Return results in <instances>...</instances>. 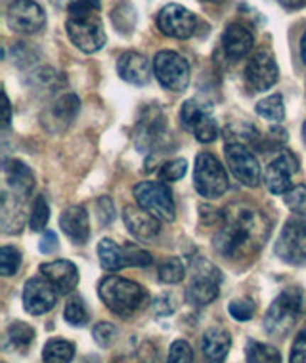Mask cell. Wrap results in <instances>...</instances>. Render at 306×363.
Instances as JSON below:
<instances>
[{"label":"cell","instance_id":"1","mask_svg":"<svg viewBox=\"0 0 306 363\" xmlns=\"http://www.w3.org/2000/svg\"><path fill=\"white\" fill-rule=\"evenodd\" d=\"M270 238V220L247 203H234L222 214V228L214 235V251L224 258H249Z\"/></svg>","mask_w":306,"mask_h":363},{"label":"cell","instance_id":"2","mask_svg":"<svg viewBox=\"0 0 306 363\" xmlns=\"http://www.w3.org/2000/svg\"><path fill=\"white\" fill-rule=\"evenodd\" d=\"M71 43L84 54H94L104 48L106 31L98 13L88 8L79 6L77 2L69 4V19L65 23Z\"/></svg>","mask_w":306,"mask_h":363},{"label":"cell","instance_id":"3","mask_svg":"<svg viewBox=\"0 0 306 363\" xmlns=\"http://www.w3.org/2000/svg\"><path fill=\"white\" fill-rule=\"evenodd\" d=\"M102 302L106 304L113 313L129 318L134 312H138L146 302V291L142 285L125 279L119 276H109L100 283Z\"/></svg>","mask_w":306,"mask_h":363},{"label":"cell","instance_id":"4","mask_svg":"<svg viewBox=\"0 0 306 363\" xmlns=\"http://www.w3.org/2000/svg\"><path fill=\"white\" fill-rule=\"evenodd\" d=\"M305 293L299 287L285 289L264 315V329L270 337H285L305 312Z\"/></svg>","mask_w":306,"mask_h":363},{"label":"cell","instance_id":"5","mask_svg":"<svg viewBox=\"0 0 306 363\" xmlns=\"http://www.w3.org/2000/svg\"><path fill=\"white\" fill-rule=\"evenodd\" d=\"M220 276L219 268L205 258H195L192 264V281L186 289V301L194 306H207L220 293Z\"/></svg>","mask_w":306,"mask_h":363},{"label":"cell","instance_id":"6","mask_svg":"<svg viewBox=\"0 0 306 363\" xmlns=\"http://www.w3.org/2000/svg\"><path fill=\"white\" fill-rule=\"evenodd\" d=\"M138 207H142L161 222H173L176 218V207L173 194L163 182H140L134 188Z\"/></svg>","mask_w":306,"mask_h":363},{"label":"cell","instance_id":"7","mask_svg":"<svg viewBox=\"0 0 306 363\" xmlns=\"http://www.w3.org/2000/svg\"><path fill=\"white\" fill-rule=\"evenodd\" d=\"M195 189L200 195L217 199L220 195L228 191V174L226 169L220 164V161L211 153H201L195 159V172H194Z\"/></svg>","mask_w":306,"mask_h":363},{"label":"cell","instance_id":"8","mask_svg":"<svg viewBox=\"0 0 306 363\" xmlns=\"http://www.w3.org/2000/svg\"><path fill=\"white\" fill-rule=\"evenodd\" d=\"M153 73L157 81L161 82V86L173 92H182L190 84V65L180 54L173 50L157 52L153 60Z\"/></svg>","mask_w":306,"mask_h":363},{"label":"cell","instance_id":"9","mask_svg":"<svg viewBox=\"0 0 306 363\" xmlns=\"http://www.w3.org/2000/svg\"><path fill=\"white\" fill-rule=\"evenodd\" d=\"M275 257L283 260L285 264L306 262V222L300 218H291L285 222L281 230L280 238L274 247Z\"/></svg>","mask_w":306,"mask_h":363},{"label":"cell","instance_id":"10","mask_svg":"<svg viewBox=\"0 0 306 363\" xmlns=\"http://www.w3.org/2000/svg\"><path fill=\"white\" fill-rule=\"evenodd\" d=\"M180 119L182 125L186 126L187 130L194 132L195 138L200 140L201 144H211L219 138V126L211 113V107L201 104L200 100L184 101Z\"/></svg>","mask_w":306,"mask_h":363},{"label":"cell","instance_id":"11","mask_svg":"<svg viewBox=\"0 0 306 363\" xmlns=\"http://www.w3.org/2000/svg\"><path fill=\"white\" fill-rule=\"evenodd\" d=\"M197 16L180 4H167L157 13V29L170 38H190L197 31Z\"/></svg>","mask_w":306,"mask_h":363},{"label":"cell","instance_id":"12","mask_svg":"<svg viewBox=\"0 0 306 363\" xmlns=\"http://www.w3.org/2000/svg\"><path fill=\"white\" fill-rule=\"evenodd\" d=\"M278 77H280L278 63L268 48L256 50L245 65V82L253 92H263L272 88L278 82Z\"/></svg>","mask_w":306,"mask_h":363},{"label":"cell","instance_id":"13","mask_svg":"<svg viewBox=\"0 0 306 363\" xmlns=\"http://www.w3.org/2000/svg\"><path fill=\"white\" fill-rule=\"evenodd\" d=\"M6 21L13 33L35 35L46 26V16L35 0H13L8 6Z\"/></svg>","mask_w":306,"mask_h":363},{"label":"cell","instance_id":"14","mask_svg":"<svg viewBox=\"0 0 306 363\" xmlns=\"http://www.w3.org/2000/svg\"><path fill=\"white\" fill-rule=\"evenodd\" d=\"M226 161H228L231 174L236 176L244 186L256 188L263 180L261 164L244 144H226Z\"/></svg>","mask_w":306,"mask_h":363},{"label":"cell","instance_id":"15","mask_svg":"<svg viewBox=\"0 0 306 363\" xmlns=\"http://www.w3.org/2000/svg\"><path fill=\"white\" fill-rule=\"evenodd\" d=\"M167 136H169V130H167V125H165L163 113L159 111L157 107L146 109L136 128L138 147L144 150V153L159 150V147L167 142Z\"/></svg>","mask_w":306,"mask_h":363},{"label":"cell","instance_id":"16","mask_svg":"<svg viewBox=\"0 0 306 363\" xmlns=\"http://www.w3.org/2000/svg\"><path fill=\"white\" fill-rule=\"evenodd\" d=\"M58 301V291L46 277H33L23 287V306L31 315L50 312Z\"/></svg>","mask_w":306,"mask_h":363},{"label":"cell","instance_id":"17","mask_svg":"<svg viewBox=\"0 0 306 363\" xmlns=\"http://www.w3.org/2000/svg\"><path fill=\"white\" fill-rule=\"evenodd\" d=\"M299 170V161L291 151H281L274 161L266 167L264 182L266 188L275 195L288 194L291 189V176Z\"/></svg>","mask_w":306,"mask_h":363},{"label":"cell","instance_id":"18","mask_svg":"<svg viewBox=\"0 0 306 363\" xmlns=\"http://www.w3.org/2000/svg\"><path fill=\"white\" fill-rule=\"evenodd\" d=\"M40 274L56 287L60 294L73 293V289L79 285V269L69 260H54L40 266Z\"/></svg>","mask_w":306,"mask_h":363},{"label":"cell","instance_id":"19","mask_svg":"<svg viewBox=\"0 0 306 363\" xmlns=\"http://www.w3.org/2000/svg\"><path fill=\"white\" fill-rule=\"evenodd\" d=\"M117 73L123 81L134 86H144L151 81V63L144 54L125 52L117 62Z\"/></svg>","mask_w":306,"mask_h":363},{"label":"cell","instance_id":"20","mask_svg":"<svg viewBox=\"0 0 306 363\" xmlns=\"http://www.w3.org/2000/svg\"><path fill=\"white\" fill-rule=\"evenodd\" d=\"M253 33L241 23H231L226 27L224 35H222V50L230 60L238 62L241 57H245L253 50Z\"/></svg>","mask_w":306,"mask_h":363},{"label":"cell","instance_id":"21","mask_svg":"<svg viewBox=\"0 0 306 363\" xmlns=\"http://www.w3.org/2000/svg\"><path fill=\"white\" fill-rule=\"evenodd\" d=\"M123 220H125L126 228L129 232L138 239H153L159 233V222L161 220L155 218L153 214H150L144 208H136V207H126L123 211Z\"/></svg>","mask_w":306,"mask_h":363},{"label":"cell","instance_id":"22","mask_svg":"<svg viewBox=\"0 0 306 363\" xmlns=\"http://www.w3.org/2000/svg\"><path fill=\"white\" fill-rule=\"evenodd\" d=\"M60 225H62L63 233L79 245H84L90 238L88 214L79 205H73V207H67L63 211L62 216H60Z\"/></svg>","mask_w":306,"mask_h":363},{"label":"cell","instance_id":"23","mask_svg":"<svg viewBox=\"0 0 306 363\" xmlns=\"http://www.w3.org/2000/svg\"><path fill=\"white\" fill-rule=\"evenodd\" d=\"M4 178H6L10 191L21 199H26L35 186V176H33L31 169L18 159H8L4 163Z\"/></svg>","mask_w":306,"mask_h":363},{"label":"cell","instance_id":"24","mask_svg":"<svg viewBox=\"0 0 306 363\" xmlns=\"http://www.w3.org/2000/svg\"><path fill=\"white\" fill-rule=\"evenodd\" d=\"M231 346V337L230 333L220 329V327H214V329H209V331L203 335V340H201V350H203V356L209 363H222L228 356Z\"/></svg>","mask_w":306,"mask_h":363},{"label":"cell","instance_id":"25","mask_svg":"<svg viewBox=\"0 0 306 363\" xmlns=\"http://www.w3.org/2000/svg\"><path fill=\"white\" fill-rule=\"evenodd\" d=\"M26 222V213H23V203L21 197L13 195L12 191L2 194V207H0V224L6 233L21 232Z\"/></svg>","mask_w":306,"mask_h":363},{"label":"cell","instance_id":"26","mask_svg":"<svg viewBox=\"0 0 306 363\" xmlns=\"http://www.w3.org/2000/svg\"><path fill=\"white\" fill-rule=\"evenodd\" d=\"M79 106L81 101L75 94H65L62 96L60 100L54 101L50 106V109L46 111V117H44V126H50V123H56L58 130H62L65 126L75 119V115L79 113Z\"/></svg>","mask_w":306,"mask_h":363},{"label":"cell","instance_id":"27","mask_svg":"<svg viewBox=\"0 0 306 363\" xmlns=\"http://www.w3.org/2000/svg\"><path fill=\"white\" fill-rule=\"evenodd\" d=\"M98 257H100L102 268L107 272H119L123 268L131 266L129 258V247H119L111 239H102L98 245Z\"/></svg>","mask_w":306,"mask_h":363},{"label":"cell","instance_id":"28","mask_svg":"<svg viewBox=\"0 0 306 363\" xmlns=\"http://www.w3.org/2000/svg\"><path fill=\"white\" fill-rule=\"evenodd\" d=\"M75 357V346L62 340V338H52L44 345L43 359L44 363H71Z\"/></svg>","mask_w":306,"mask_h":363},{"label":"cell","instance_id":"29","mask_svg":"<svg viewBox=\"0 0 306 363\" xmlns=\"http://www.w3.org/2000/svg\"><path fill=\"white\" fill-rule=\"evenodd\" d=\"M255 111L270 121V123H281L285 119V106H283V98L281 94H272L268 98H263L255 107Z\"/></svg>","mask_w":306,"mask_h":363},{"label":"cell","instance_id":"30","mask_svg":"<svg viewBox=\"0 0 306 363\" xmlns=\"http://www.w3.org/2000/svg\"><path fill=\"white\" fill-rule=\"evenodd\" d=\"M245 356H247V363H281L280 352L275 350L274 346L256 342V340H249V345L245 348Z\"/></svg>","mask_w":306,"mask_h":363},{"label":"cell","instance_id":"31","mask_svg":"<svg viewBox=\"0 0 306 363\" xmlns=\"http://www.w3.org/2000/svg\"><path fill=\"white\" fill-rule=\"evenodd\" d=\"M6 340L13 346V348L26 350L27 346L35 340V329H33L31 325L23 323V321H16V323H12V325L8 327Z\"/></svg>","mask_w":306,"mask_h":363},{"label":"cell","instance_id":"32","mask_svg":"<svg viewBox=\"0 0 306 363\" xmlns=\"http://www.w3.org/2000/svg\"><path fill=\"white\" fill-rule=\"evenodd\" d=\"M159 279L167 285H175V283H180L186 276V268L182 264L180 258H165L161 264H159Z\"/></svg>","mask_w":306,"mask_h":363},{"label":"cell","instance_id":"33","mask_svg":"<svg viewBox=\"0 0 306 363\" xmlns=\"http://www.w3.org/2000/svg\"><path fill=\"white\" fill-rule=\"evenodd\" d=\"M29 81H31V86L35 90H48V92H54L58 86H60V82H62V77L60 73H56L50 67H40V69H35L29 77Z\"/></svg>","mask_w":306,"mask_h":363},{"label":"cell","instance_id":"34","mask_svg":"<svg viewBox=\"0 0 306 363\" xmlns=\"http://www.w3.org/2000/svg\"><path fill=\"white\" fill-rule=\"evenodd\" d=\"M50 220V207L44 195H38L37 199L33 201L31 216H29V228L31 232H43L46 230V224Z\"/></svg>","mask_w":306,"mask_h":363},{"label":"cell","instance_id":"35","mask_svg":"<svg viewBox=\"0 0 306 363\" xmlns=\"http://www.w3.org/2000/svg\"><path fill=\"white\" fill-rule=\"evenodd\" d=\"M113 26L117 27V31L131 33L136 26V10L129 2H121L111 12Z\"/></svg>","mask_w":306,"mask_h":363},{"label":"cell","instance_id":"36","mask_svg":"<svg viewBox=\"0 0 306 363\" xmlns=\"http://www.w3.org/2000/svg\"><path fill=\"white\" fill-rule=\"evenodd\" d=\"M19 266H21V252L12 245L2 247L0 249V272H2V276H13L19 269Z\"/></svg>","mask_w":306,"mask_h":363},{"label":"cell","instance_id":"37","mask_svg":"<svg viewBox=\"0 0 306 363\" xmlns=\"http://www.w3.org/2000/svg\"><path fill=\"white\" fill-rule=\"evenodd\" d=\"M63 318L67 321L69 325L73 327H82L88 323V312L84 302L81 298H71L67 302V306L63 310Z\"/></svg>","mask_w":306,"mask_h":363},{"label":"cell","instance_id":"38","mask_svg":"<svg viewBox=\"0 0 306 363\" xmlns=\"http://www.w3.org/2000/svg\"><path fill=\"white\" fill-rule=\"evenodd\" d=\"M187 170V163L186 159H173L169 163H165L159 170V178L163 182H176L184 178Z\"/></svg>","mask_w":306,"mask_h":363},{"label":"cell","instance_id":"39","mask_svg":"<svg viewBox=\"0 0 306 363\" xmlns=\"http://www.w3.org/2000/svg\"><path fill=\"white\" fill-rule=\"evenodd\" d=\"M92 337L98 345L106 348V346H111L113 342L117 340V337H119V329L113 325V323L102 321V323H98V325L94 327Z\"/></svg>","mask_w":306,"mask_h":363},{"label":"cell","instance_id":"40","mask_svg":"<svg viewBox=\"0 0 306 363\" xmlns=\"http://www.w3.org/2000/svg\"><path fill=\"white\" fill-rule=\"evenodd\" d=\"M194 362V350L186 340H175L170 345L167 363H192Z\"/></svg>","mask_w":306,"mask_h":363},{"label":"cell","instance_id":"41","mask_svg":"<svg viewBox=\"0 0 306 363\" xmlns=\"http://www.w3.org/2000/svg\"><path fill=\"white\" fill-rule=\"evenodd\" d=\"M288 197H285V203L288 207L293 211V213L300 214V216H306V186H295L293 189H289Z\"/></svg>","mask_w":306,"mask_h":363},{"label":"cell","instance_id":"42","mask_svg":"<svg viewBox=\"0 0 306 363\" xmlns=\"http://www.w3.org/2000/svg\"><path fill=\"white\" fill-rule=\"evenodd\" d=\"M228 312L234 320L249 321L255 315V304L251 301H234L228 306Z\"/></svg>","mask_w":306,"mask_h":363},{"label":"cell","instance_id":"43","mask_svg":"<svg viewBox=\"0 0 306 363\" xmlns=\"http://www.w3.org/2000/svg\"><path fill=\"white\" fill-rule=\"evenodd\" d=\"M96 214H98V220L100 224H111L113 218H115V207H113V201L109 197H100L96 201Z\"/></svg>","mask_w":306,"mask_h":363},{"label":"cell","instance_id":"44","mask_svg":"<svg viewBox=\"0 0 306 363\" xmlns=\"http://www.w3.org/2000/svg\"><path fill=\"white\" fill-rule=\"evenodd\" d=\"M289 363H306V329L295 338Z\"/></svg>","mask_w":306,"mask_h":363},{"label":"cell","instance_id":"45","mask_svg":"<svg viewBox=\"0 0 306 363\" xmlns=\"http://www.w3.org/2000/svg\"><path fill=\"white\" fill-rule=\"evenodd\" d=\"M38 249L43 255H52V252L58 251V235L54 232H46L44 233V238L40 239V245H38Z\"/></svg>","mask_w":306,"mask_h":363},{"label":"cell","instance_id":"46","mask_svg":"<svg viewBox=\"0 0 306 363\" xmlns=\"http://www.w3.org/2000/svg\"><path fill=\"white\" fill-rule=\"evenodd\" d=\"M278 2L285 10H300L302 6H306V0H278Z\"/></svg>","mask_w":306,"mask_h":363},{"label":"cell","instance_id":"47","mask_svg":"<svg viewBox=\"0 0 306 363\" xmlns=\"http://www.w3.org/2000/svg\"><path fill=\"white\" fill-rule=\"evenodd\" d=\"M77 4L82 8H88V10H94V12H98L102 6V0H75Z\"/></svg>","mask_w":306,"mask_h":363},{"label":"cell","instance_id":"48","mask_svg":"<svg viewBox=\"0 0 306 363\" xmlns=\"http://www.w3.org/2000/svg\"><path fill=\"white\" fill-rule=\"evenodd\" d=\"M300 60L306 65V31L302 33V37H300Z\"/></svg>","mask_w":306,"mask_h":363},{"label":"cell","instance_id":"49","mask_svg":"<svg viewBox=\"0 0 306 363\" xmlns=\"http://www.w3.org/2000/svg\"><path fill=\"white\" fill-rule=\"evenodd\" d=\"M10 121H12V115H10V101H8V98H6V121H4V123H6V125H10Z\"/></svg>","mask_w":306,"mask_h":363},{"label":"cell","instance_id":"50","mask_svg":"<svg viewBox=\"0 0 306 363\" xmlns=\"http://www.w3.org/2000/svg\"><path fill=\"white\" fill-rule=\"evenodd\" d=\"M302 136H305V142H306V123L302 125Z\"/></svg>","mask_w":306,"mask_h":363},{"label":"cell","instance_id":"51","mask_svg":"<svg viewBox=\"0 0 306 363\" xmlns=\"http://www.w3.org/2000/svg\"><path fill=\"white\" fill-rule=\"evenodd\" d=\"M81 363H92V359H90V357H84Z\"/></svg>","mask_w":306,"mask_h":363},{"label":"cell","instance_id":"52","mask_svg":"<svg viewBox=\"0 0 306 363\" xmlns=\"http://www.w3.org/2000/svg\"><path fill=\"white\" fill-rule=\"evenodd\" d=\"M205 2H222V0H205Z\"/></svg>","mask_w":306,"mask_h":363}]
</instances>
